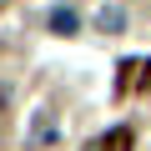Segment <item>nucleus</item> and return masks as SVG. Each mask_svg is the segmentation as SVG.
I'll use <instances>...</instances> for the list:
<instances>
[{"label": "nucleus", "instance_id": "obj_1", "mask_svg": "<svg viewBox=\"0 0 151 151\" xmlns=\"http://www.w3.org/2000/svg\"><path fill=\"white\" fill-rule=\"evenodd\" d=\"M76 25H81V20H76V10H65V5L50 10V30H55V35H76Z\"/></svg>", "mask_w": 151, "mask_h": 151}, {"label": "nucleus", "instance_id": "obj_4", "mask_svg": "<svg viewBox=\"0 0 151 151\" xmlns=\"http://www.w3.org/2000/svg\"><path fill=\"white\" fill-rule=\"evenodd\" d=\"M86 151H106V141H96V146H86Z\"/></svg>", "mask_w": 151, "mask_h": 151}, {"label": "nucleus", "instance_id": "obj_2", "mask_svg": "<svg viewBox=\"0 0 151 151\" xmlns=\"http://www.w3.org/2000/svg\"><path fill=\"white\" fill-rule=\"evenodd\" d=\"M96 25H101V30H121V25H126V10H121V5H106V10L96 15Z\"/></svg>", "mask_w": 151, "mask_h": 151}, {"label": "nucleus", "instance_id": "obj_3", "mask_svg": "<svg viewBox=\"0 0 151 151\" xmlns=\"http://www.w3.org/2000/svg\"><path fill=\"white\" fill-rule=\"evenodd\" d=\"M50 136H55V121L40 116V121H35V141H50Z\"/></svg>", "mask_w": 151, "mask_h": 151}]
</instances>
